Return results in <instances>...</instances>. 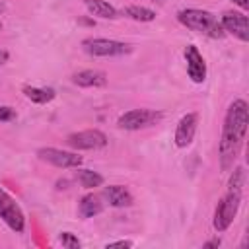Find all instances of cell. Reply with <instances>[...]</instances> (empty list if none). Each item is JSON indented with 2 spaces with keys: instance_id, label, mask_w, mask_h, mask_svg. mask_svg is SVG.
I'll use <instances>...</instances> for the list:
<instances>
[{
  "instance_id": "obj_1",
  "label": "cell",
  "mask_w": 249,
  "mask_h": 249,
  "mask_svg": "<svg viewBox=\"0 0 249 249\" xmlns=\"http://www.w3.org/2000/svg\"><path fill=\"white\" fill-rule=\"evenodd\" d=\"M249 124V107L245 99H233L226 111L222 136H220V167L230 171L243 148L245 132Z\"/></svg>"
},
{
  "instance_id": "obj_2",
  "label": "cell",
  "mask_w": 249,
  "mask_h": 249,
  "mask_svg": "<svg viewBox=\"0 0 249 249\" xmlns=\"http://www.w3.org/2000/svg\"><path fill=\"white\" fill-rule=\"evenodd\" d=\"M245 169L243 167H235L230 181H228V191L226 195L220 198L216 210H214V230L216 231H226L231 222L235 220L237 216V210H239V204H241V198H243V187H245Z\"/></svg>"
},
{
  "instance_id": "obj_3",
  "label": "cell",
  "mask_w": 249,
  "mask_h": 249,
  "mask_svg": "<svg viewBox=\"0 0 249 249\" xmlns=\"http://www.w3.org/2000/svg\"><path fill=\"white\" fill-rule=\"evenodd\" d=\"M177 19H179L185 27H189V29H193V31L206 33V35H210V37H214V39H222L224 33H226L224 27H222V23L214 18V14H210V12H206V10L187 8V10H181V12L177 14Z\"/></svg>"
},
{
  "instance_id": "obj_4",
  "label": "cell",
  "mask_w": 249,
  "mask_h": 249,
  "mask_svg": "<svg viewBox=\"0 0 249 249\" xmlns=\"http://www.w3.org/2000/svg\"><path fill=\"white\" fill-rule=\"evenodd\" d=\"M82 49L89 56H123L132 51L128 43L115 41V39H103V37H89L82 41Z\"/></svg>"
},
{
  "instance_id": "obj_5",
  "label": "cell",
  "mask_w": 249,
  "mask_h": 249,
  "mask_svg": "<svg viewBox=\"0 0 249 249\" xmlns=\"http://www.w3.org/2000/svg\"><path fill=\"white\" fill-rule=\"evenodd\" d=\"M161 119V113L152 111V109H130L123 113L117 121V126L123 130H140L150 124H156Z\"/></svg>"
},
{
  "instance_id": "obj_6",
  "label": "cell",
  "mask_w": 249,
  "mask_h": 249,
  "mask_svg": "<svg viewBox=\"0 0 249 249\" xmlns=\"http://www.w3.org/2000/svg\"><path fill=\"white\" fill-rule=\"evenodd\" d=\"M0 218L14 230L16 233H21L25 228V216L19 208V204L0 187Z\"/></svg>"
},
{
  "instance_id": "obj_7",
  "label": "cell",
  "mask_w": 249,
  "mask_h": 249,
  "mask_svg": "<svg viewBox=\"0 0 249 249\" xmlns=\"http://www.w3.org/2000/svg\"><path fill=\"white\" fill-rule=\"evenodd\" d=\"M66 142L74 150H99L107 146V136L97 128H88V130L68 134Z\"/></svg>"
},
{
  "instance_id": "obj_8",
  "label": "cell",
  "mask_w": 249,
  "mask_h": 249,
  "mask_svg": "<svg viewBox=\"0 0 249 249\" xmlns=\"http://www.w3.org/2000/svg\"><path fill=\"white\" fill-rule=\"evenodd\" d=\"M39 160L54 165V167H80L82 165V156L74 154V152H66V150H58V148H41L37 150Z\"/></svg>"
},
{
  "instance_id": "obj_9",
  "label": "cell",
  "mask_w": 249,
  "mask_h": 249,
  "mask_svg": "<svg viewBox=\"0 0 249 249\" xmlns=\"http://www.w3.org/2000/svg\"><path fill=\"white\" fill-rule=\"evenodd\" d=\"M220 23H222L224 31L231 33L239 41H243V43L249 41V19H247L245 14H241V12H226L222 16Z\"/></svg>"
},
{
  "instance_id": "obj_10",
  "label": "cell",
  "mask_w": 249,
  "mask_h": 249,
  "mask_svg": "<svg viewBox=\"0 0 249 249\" xmlns=\"http://www.w3.org/2000/svg\"><path fill=\"white\" fill-rule=\"evenodd\" d=\"M196 124H198V117L196 113H187L179 119L177 123V128H175V146L177 148H187L191 146L193 138H195V132H196Z\"/></svg>"
},
{
  "instance_id": "obj_11",
  "label": "cell",
  "mask_w": 249,
  "mask_h": 249,
  "mask_svg": "<svg viewBox=\"0 0 249 249\" xmlns=\"http://www.w3.org/2000/svg\"><path fill=\"white\" fill-rule=\"evenodd\" d=\"M185 60H187L189 78L195 84H202L204 78H206V62H204L202 54L198 53V49L195 45H187L185 47Z\"/></svg>"
},
{
  "instance_id": "obj_12",
  "label": "cell",
  "mask_w": 249,
  "mask_h": 249,
  "mask_svg": "<svg viewBox=\"0 0 249 249\" xmlns=\"http://www.w3.org/2000/svg\"><path fill=\"white\" fill-rule=\"evenodd\" d=\"M103 196L115 208H124V206H130L132 204V195L123 185H109V187H105L103 189Z\"/></svg>"
},
{
  "instance_id": "obj_13",
  "label": "cell",
  "mask_w": 249,
  "mask_h": 249,
  "mask_svg": "<svg viewBox=\"0 0 249 249\" xmlns=\"http://www.w3.org/2000/svg\"><path fill=\"white\" fill-rule=\"evenodd\" d=\"M72 82L80 88H103L107 84V76L99 70H80L72 74Z\"/></svg>"
},
{
  "instance_id": "obj_14",
  "label": "cell",
  "mask_w": 249,
  "mask_h": 249,
  "mask_svg": "<svg viewBox=\"0 0 249 249\" xmlns=\"http://www.w3.org/2000/svg\"><path fill=\"white\" fill-rule=\"evenodd\" d=\"M84 4H86L88 12L91 16H97L101 19H115V18H119V12L109 2H105V0H84Z\"/></svg>"
},
{
  "instance_id": "obj_15",
  "label": "cell",
  "mask_w": 249,
  "mask_h": 249,
  "mask_svg": "<svg viewBox=\"0 0 249 249\" xmlns=\"http://www.w3.org/2000/svg\"><path fill=\"white\" fill-rule=\"evenodd\" d=\"M78 210H80V214H82L84 218H93V216H97V214L103 210V202H101V198H99L97 195L89 193V195H84V196H82Z\"/></svg>"
},
{
  "instance_id": "obj_16",
  "label": "cell",
  "mask_w": 249,
  "mask_h": 249,
  "mask_svg": "<svg viewBox=\"0 0 249 249\" xmlns=\"http://www.w3.org/2000/svg\"><path fill=\"white\" fill-rule=\"evenodd\" d=\"M23 93H25V97H27L29 101L39 103V105L49 103V101L54 97V89H51V88H33V86H25V88H23Z\"/></svg>"
},
{
  "instance_id": "obj_17",
  "label": "cell",
  "mask_w": 249,
  "mask_h": 249,
  "mask_svg": "<svg viewBox=\"0 0 249 249\" xmlns=\"http://www.w3.org/2000/svg\"><path fill=\"white\" fill-rule=\"evenodd\" d=\"M76 177H78V183L84 189H95V187L103 185V177L97 171H91V169H78Z\"/></svg>"
},
{
  "instance_id": "obj_18",
  "label": "cell",
  "mask_w": 249,
  "mask_h": 249,
  "mask_svg": "<svg viewBox=\"0 0 249 249\" xmlns=\"http://www.w3.org/2000/svg\"><path fill=\"white\" fill-rule=\"evenodd\" d=\"M124 16L134 21H144V23L156 19V12L150 8H144V6H128V8H124Z\"/></svg>"
},
{
  "instance_id": "obj_19",
  "label": "cell",
  "mask_w": 249,
  "mask_h": 249,
  "mask_svg": "<svg viewBox=\"0 0 249 249\" xmlns=\"http://www.w3.org/2000/svg\"><path fill=\"white\" fill-rule=\"evenodd\" d=\"M58 241H60L64 247H68V249H80V247H82L80 239H78L74 233H70V231H62L60 237H58Z\"/></svg>"
},
{
  "instance_id": "obj_20",
  "label": "cell",
  "mask_w": 249,
  "mask_h": 249,
  "mask_svg": "<svg viewBox=\"0 0 249 249\" xmlns=\"http://www.w3.org/2000/svg\"><path fill=\"white\" fill-rule=\"evenodd\" d=\"M12 119H16V111H14L12 107H8V105H2V107H0V121L8 123V121H12Z\"/></svg>"
},
{
  "instance_id": "obj_21",
  "label": "cell",
  "mask_w": 249,
  "mask_h": 249,
  "mask_svg": "<svg viewBox=\"0 0 249 249\" xmlns=\"http://www.w3.org/2000/svg\"><path fill=\"white\" fill-rule=\"evenodd\" d=\"M113 247H132V241L121 239V241H115V243H107V249H113Z\"/></svg>"
},
{
  "instance_id": "obj_22",
  "label": "cell",
  "mask_w": 249,
  "mask_h": 249,
  "mask_svg": "<svg viewBox=\"0 0 249 249\" xmlns=\"http://www.w3.org/2000/svg\"><path fill=\"white\" fill-rule=\"evenodd\" d=\"M231 2H233V4H237L243 12H247V10H249V0H231Z\"/></svg>"
},
{
  "instance_id": "obj_23",
  "label": "cell",
  "mask_w": 249,
  "mask_h": 249,
  "mask_svg": "<svg viewBox=\"0 0 249 249\" xmlns=\"http://www.w3.org/2000/svg\"><path fill=\"white\" fill-rule=\"evenodd\" d=\"M220 245V239L216 237V239H210V241H206L204 243V249H210V247H218Z\"/></svg>"
},
{
  "instance_id": "obj_24",
  "label": "cell",
  "mask_w": 249,
  "mask_h": 249,
  "mask_svg": "<svg viewBox=\"0 0 249 249\" xmlns=\"http://www.w3.org/2000/svg\"><path fill=\"white\" fill-rule=\"evenodd\" d=\"M8 58H10V54H8V51H4V49H0V66H2L4 62H8Z\"/></svg>"
},
{
  "instance_id": "obj_25",
  "label": "cell",
  "mask_w": 249,
  "mask_h": 249,
  "mask_svg": "<svg viewBox=\"0 0 249 249\" xmlns=\"http://www.w3.org/2000/svg\"><path fill=\"white\" fill-rule=\"evenodd\" d=\"M2 12H4V4L0 2V14H2Z\"/></svg>"
},
{
  "instance_id": "obj_26",
  "label": "cell",
  "mask_w": 249,
  "mask_h": 249,
  "mask_svg": "<svg viewBox=\"0 0 249 249\" xmlns=\"http://www.w3.org/2000/svg\"><path fill=\"white\" fill-rule=\"evenodd\" d=\"M0 29H2V23H0Z\"/></svg>"
},
{
  "instance_id": "obj_27",
  "label": "cell",
  "mask_w": 249,
  "mask_h": 249,
  "mask_svg": "<svg viewBox=\"0 0 249 249\" xmlns=\"http://www.w3.org/2000/svg\"><path fill=\"white\" fill-rule=\"evenodd\" d=\"M154 2H156V0H154Z\"/></svg>"
}]
</instances>
